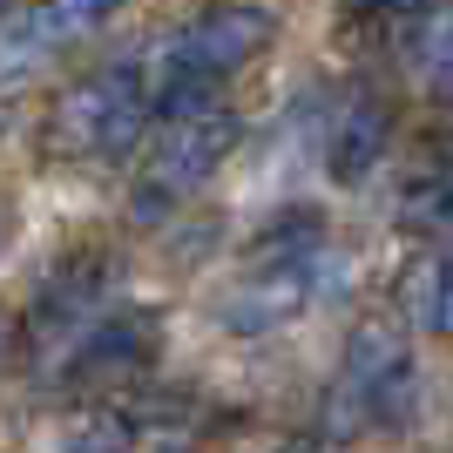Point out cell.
Masks as SVG:
<instances>
[{"label": "cell", "mask_w": 453, "mask_h": 453, "mask_svg": "<svg viewBox=\"0 0 453 453\" xmlns=\"http://www.w3.org/2000/svg\"><path fill=\"white\" fill-rule=\"evenodd\" d=\"M142 122H150V95L135 81V68H102V75L55 95L48 150L55 156H122L142 142Z\"/></svg>", "instance_id": "1"}, {"label": "cell", "mask_w": 453, "mask_h": 453, "mask_svg": "<svg viewBox=\"0 0 453 453\" xmlns=\"http://www.w3.org/2000/svg\"><path fill=\"white\" fill-rule=\"evenodd\" d=\"M237 135L244 129H237V115H224V109L163 129V142L150 150V163L135 176V224H163L183 196H196V183H210L217 163L237 150Z\"/></svg>", "instance_id": "2"}, {"label": "cell", "mask_w": 453, "mask_h": 453, "mask_svg": "<svg viewBox=\"0 0 453 453\" xmlns=\"http://www.w3.org/2000/svg\"><path fill=\"white\" fill-rule=\"evenodd\" d=\"M413 393V352H406V332L393 319H365L345 345V379L332 393V434L345 426H365V419H399Z\"/></svg>", "instance_id": "3"}, {"label": "cell", "mask_w": 453, "mask_h": 453, "mask_svg": "<svg viewBox=\"0 0 453 453\" xmlns=\"http://www.w3.org/2000/svg\"><path fill=\"white\" fill-rule=\"evenodd\" d=\"M271 35H278V20H271L265 7H210V14H196L183 35H176L170 68L203 75V81H224V75H237L250 55H265Z\"/></svg>", "instance_id": "4"}, {"label": "cell", "mask_w": 453, "mask_h": 453, "mask_svg": "<svg viewBox=\"0 0 453 453\" xmlns=\"http://www.w3.org/2000/svg\"><path fill=\"white\" fill-rule=\"evenodd\" d=\"M304 298H311V257H257V271L224 298V325L230 332H271V325L298 319Z\"/></svg>", "instance_id": "5"}, {"label": "cell", "mask_w": 453, "mask_h": 453, "mask_svg": "<svg viewBox=\"0 0 453 453\" xmlns=\"http://www.w3.org/2000/svg\"><path fill=\"white\" fill-rule=\"evenodd\" d=\"M386 135H393V115H386V102L359 95V102L345 109L339 135H332V176H339V183H359V176L372 170L379 156H386Z\"/></svg>", "instance_id": "6"}, {"label": "cell", "mask_w": 453, "mask_h": 453, "mask_svg": "<svg viewBox=\"0 0 453 453\" xmlns=\"http://www.w3.org/2000/svg\"><path fill=\"white\" fill-rule=\"evenodd\" d=\"M399 304H406V311H413L426 332L453 339V257H440V250H419L413 265L399 271Z\"/></svg>", "instance_id": "7"}, {"label": "cell", "mask_w": 453, "mask_h": 453, "mask_svg": "<svg viewBox=\"0 0 453 453\" xmlns=\"http://www.w3.org/2000/svg\"><path fill=\"white\" fill-rule=\"evenodd\" d=\"M142 359H150V325L109 319L75 345V379H115V372H135Z\"/></svg>", "instance_id": "8"}, {"label": "cell", "mask_w": 453, "mask_h": 453, "mask_svg": "<svg viewBox=\"0 0 453 453\" xmlns=\"http://www.w3.org/2000/svg\"><path fill=\"white\" fill-rule=\"evenodd\" d=\"M55 27H48V14H7L0 20V88H14V81H27L41 68V61L55 55Z\"/></svg>", "instance_id": "9"}, {"label": "cell", "mask_w": 453, "mask_h": 453, "mask_svg": "<svg viewBox=\"0 0 453 453\" xmlns=\"http://www.w3.org/2000/svg\"><path fill=\"white\" fill-rule=\"evenodd\" d=\"M406 68H413V81L426 95L453 102V14H434L413 41H406Z\"/></svg>", "instance_id": "10"}, {"label": "cell", "mask_w": 453, "mask_h": 453, "mask_svg": "<svg viewBox=\"0 0 453 453\" xmlns=\"http://www.w3.org/2000/svg\"><path fill=\"white\" fill-rule=\"evenodd\" d=\"M406 224H419V230H453V170H440V176H426V183H413L406 189V210H399Z\"/></svg>", "instance_id": "11"}, {"label": "cell", "mask_w": 453, "mask_h": 453, "mask_svg": "<svg viewBox=\"0 0 453 453\" xmlns=\"http://www.w3.org/2000/svg\"><path fill=\"white\" fill-rule=\"evenodd\" d=\"M115 7H122V0H41V14H48V27H55L61 41H68V35H88V27H102Z\"/></svg>", "instance_id": "12"}, {"label": "cell", "mask_w": 453, "mask_h": 453, "mask_svg": "<svg viewBox=\"0 0 453 453\" xmlns=\"http://www.w3.org/2000/svg\"><path fill=\"white\" fill-rule=\"evenodd\" d=\"M68 453H122V434H115V426H95V440H88V426H75V434H68Z\"/></svg>", "instance_id": "13"}, {"label": "cell", "mask_w": 453, "mask_h": 453, "mask_svg": "<svg viewBox=\"0 0 453 453\" xmlns=\"http://www.w3.org/2000/svg\"><path fill=\"white\" fill-rule=\"evenodd\" d=\"M426 0H352V14H419Z\"/></svg>", "instance_id": "14"}, {"label": "cell", "mask_w": 453, "mask_h": 453, "mask_svg": "<svg viewBox=\"0 0 453 453\" xmlns=\"http://www.w3.org/2000/svg\"><path fill=\"white\" fill-rule=\"evenodd\" d=\"M0 129H7V102H0Z\"/></svg>", "instance_id": "15"}, {"label": "cell", "mask_w": 453, "mask_h": 453, "mask_svg": "<svg viewBox=\"0 0 453 453\" xmlns=\"http://www.w3.org/2000/svg\"><path fill=\"white\" fill-rule=\"evenodd\" d=\"M163 453H189V447H163Z\"/></svg>", "instance_id": "16"}, {"label": "cell", "mask_w": 453, "mask_h": 453, "mask_svg": "<svg viewBox=\"0 0 453 453\" xmlns=\"http://www.w3.org/2000/svg\"><path fill=\"white\" fill-rule=\"evenodd\" d=\"M0 20H7V0H0Z\"/></svg>", "instance_id": "17"}]
</instances>
